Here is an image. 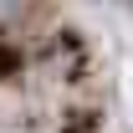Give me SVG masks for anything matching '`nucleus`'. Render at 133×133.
<instances>
[{
	"label": "nucleus",
	"mask_w": 133,
	"mask_h": 133,
	"mask_svg": "<svg viewBox=\"0 0 133 133\" xmlns=\"http://www.w3.org/2000/svg\"><path fill=\"white\" fill-rule=\"evenodd\" d=\"M0 5H26V0H0Z\"/></svg>",
	"instance_id": "f257e3e1"
}]
</instances>
